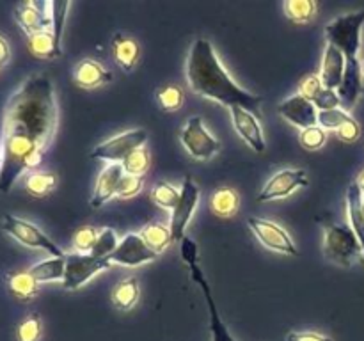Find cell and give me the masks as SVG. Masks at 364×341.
I'll use <instances>...</instances> for the list:
<instances>
[{"instance_id":"1","label":"cell","mask_w":364,"mask_h":341,"mask_svg":"<svg viewBox=\"0 0 364 341\" xmlns=\"http://www.w3.org/2000/svg\"><path fill=\"white\" fill-rule=\"evenodd\" d=\"M59 124L53 84L46 75H31L9 96L2 119L0 192L7 194L27 170H38Z\"/></svg>"},{"instance_id":"2","label":"cell","mask_w":364,"mask_h":341,"mask_svg":"<svg viewBox=\"0 0 364 341\" xmlns=\"http://www.w3.org/2000/svg\"><path fill=\"white\" fill-rule=\"evenodd\" d=\"M185 73L192 92L206 99L219 102L224 107H242L258 112L262 96L245 91L228 73L208 39H196L185 63Z\"/></svg>"},{"instance_id":"3","label":"cell","mask_w":364,"mask_h":341,"mask_svg":"<svg viewBox=\"0 0 364 341\" xmlns=\"http://www.w3.org/2000/svg\"><path fill=\"white\" fill-rule=\"evenodd\" d=\"M181 258L183 261L187 263L188 269H191V277L196 284H199V288L205 293V301H206V308H208L210 313V332H212V340L213 341H237L233 336H231L230 329L226 327V323L223 322L220 318V313L217 309L215 301H213L212 295V288H210L208 281H206L205 274H203L201 266H199V252H198V245L196 242L192 240L191 237L185 234V238L181 240Z\"/></svg>"},{"instance_id":"4","label":"cell","mask_w":364,"mask_h":341,"mask_svg":"<svg viewBox=\"0 0 364 341\" xmlns=\"http://www.w3.org/2000/svg\"><path fill=\"white\" fill-rule=\"evenodd\" d=\"M364 25V11L341 14L329 21L326 27V39L345 55V63L359 60L361 32Z\"/></svg>"},{"instance_id":"5","label":"cell","mask_w":364,"mask_h":341,"mask_svg":"<svg viewBox=\"0 0 364 341\" xmlns=\"http://www.w3.org/2000/svg\"><path fill=\"white\" fill-rule=\"evenodd\" d=\"M323 252L340 266H352L363 256L361 244L350 224H327L323 231Z\"/></svg>"},{"instance_id":"6","label":"cell","mask_w":364,"mask_h":341,"mask_svg":"<svg viewBox=\"0 0 364 341\" xmlns=\"http://www.w3.org/2000/svg\"><path fill=\"white\" fill-rule=\"evenodd\" d=\"M2 231L28 249H39V251H45L48 256H66L63 249L41 227L32 224L31 220L13 215V213H6L2 217Z\"/></svg>"},{"instance_id":"7","label":"cell","mask_w":364,"mask_h":341,"mask_svg":"<svg viewBox=\"0 0 364 341\" xmlns=\"http://www.w3.org/2000/svg\"><path fill=\"white\" fill-rule=\"evenodd\" d=\"M109 258H98L92 254H80V252H70L66 254V274L63 279L64 290H78L85 283L92 279L96 274L110 269Z\"/></svg>"},{"instance_id":"8","label":"cell","mask_w":364,"mask_h":341,"mask_svg":"<svg viewBox=\"0 0 364 341\" xmlns=\"http://www.w3.org/2000/svg\"><path fill=\"white\" fill-rule=\"evenodd\" d=\"M146 141H148V131L142 128L123 131L96 146L91 151V158L105 160L109 163H123L127 156L135 149L142 148Z\"/></svg>"},{"instance_id":"9","label":"cell","mask_w":364,"mask_h":341,"mask_svg":"<svg viewBox=\"0 0 364 341\" xmlns=\"http://www.w3.org/2000/svg\"><path fill=\"white\" fill-rule=\"evenodd\" d=\"M181 144L187 149L188 155L196 160H208L219 153L220 144L212 134L205 128L199 116L188 117L181 130Z\"/></svg>"},{"instance_id":"10","label":"cell","mask_w":364,"mask_h":341,"mask_svg":"<svg viewBox=\"0 0 364 341\" xmlns=\"http://www.w3.org/2000/svg\"><path fill=\"white\" fill-rule=\"evenodd\" d=\"M199 187L191 176H187L181 185V194L178 199L176 206L171 213L169 229L173 234V242H181L185 238V229H187L188 222H191L192 215H194L196 208L199 205Z\"/></svg>"},{"instance_id":"11","label":"cell","mask_w":364,"mask_h":341,"mask_svg":"<svg viewBox=\"0 0 364 341\" xmlns=\"http://www.w3.org/2000/svg\"><path fill=\"white\" fill-rule=\"evenodd\" d=\"M247 224L249 227H251L252 233L256 234V238H258L267 249L287 256L297 254V247H295L294 240H291V237L288 234V231L284 229V227H281L279 224L272 222V220L259 219V217H251V219L247 220Z\"/></svg>"},{"instance_id":"12","label":"cell","mask_w":364,"mask_h":341,"mask_svg":"<svg viewBox=\"0 0 364 341\" xmlns=\"http://www.w3.org/2000/svg\"><path fill=\"white\" fill-rule=\"evenodd\" d=\"M308 174L302 169H283L277 170L272 178L265 183V187L259 190L258 202L274 201V199H283L294 194L295 190L302 187H308Z\"/></svg>"},{"instance_id":"13","label":"cell","mask_w":364,"mask_h":341,"mask_svg":"<svg viewBox=\"0 0 364 341\" xmlns=\"http://www.w3.org/2000/svg\"><path fill=\"white\" fill-rule=\"evenodd\" d=\"M159 258L156 252H153L148 245L144 244V240L141 238L139 233H128L127 237H123L117 244L116 251L110 256V263H116V265L130 266H141L144 263H151Z\"/></svg>"},{"instance_id":"14","label":"cell","mask_w":364,"mask_h":341,"mask_svg":"<svg viewBox=\"0 0 364 341\" xmlns=\"http://www.w3.org/2000/svg\"><path fill=\"white\" fill-rule=\"evenodd\" d=\"M13 14L27 36L45 28L52 31V2H21L14 7Z\"/></svg>"},{"instance_id":"15","label":"cell","mask_w":364,"mask_h":341,"mask_svg":"<svg viewBox=\"0 0 364 341\" xmlns=\"http://www.w3.org/2000/svg\"><path fill=\"white\" fill-rule=\"evenodd\" d=\"M230 112L235 130L247 142L249 148H252L258 153L265 151V135H263V128L259 124V119L256 117V114L247 109H242V107H231Z\"/></svg>"},{"instance_id":"16","label":"cell","mask_w":364,"mask_h":341,"mask_svg":"<svg viewBox=\"0 0 364 341\" xmlns=\"http://www.w3.org/2000/svg\"><path fill=\"white\" fill-rule=\"evenodd\" d=\"M277 110H279V114L288 121V123L301 128V130L318 124V110H316L315 103L306 99L304 96H301L299 92L284 99V102L277 107Z\"/></svg>"},{"instance_id":"17","label":"cell","mask_w":364,"mask_h":341,"mask_svg":"<svg viewBox=\"0 0 364 341\" xmlns=\"http://www.w3.org/2000/svg\"><path fill=\"white\" fill-rule=\"evenodd\" d=\"M123 174L124 170L121 163H109L102 170V174L96 180L95 192H92L91 197L92 208H102L107 201H110L116 195L117 185H119V180L123 178Z\"/></svg>"},{"instance_id":"18","label":"cell","mask_w":364,"mask_h":341,"mask_svg":"<svg viewBox=\"0 0 364 341\" xmlns=\"http://www.w3.org/2000/svg\"><path fill=\"white\" fill-rule=\"evenodd\" d=\"M112 80V73L95 59H84L73 67V82L82 89H95Z\"/></svg>"},{"instance_id":"19","label":"cell","mask_w":364,"mask_h":341,"mask_svg":"<svg viewBox=\"0 0 364 341\" xmlns=\"http://www.w3.org/2000/svg\"><path fill=\"white\" fill-rule=\"evenodd\" d=\"M320 78H322L323 87L336 89L341 85L345 75V55L334 45L327 43L326 52H323L322 66H320Z\"/></svg>"},{"instance_id":"20","label":"cell","mask_w":364,"mask_h":341,"mask_svg":"<svg viewBox=\"0 0 364 341\" xmlns=\"http://www.w3.org/2000/svg\"><path fill=\"white\" fill-rule=\"evenodd\" d=\"M6 284L9 293L21 302L34 301L39 293V283L28 270H13L6 274Z\"/></svg>"},{"instance_id":"21","label":"cell","mask_w":364,"mask_h":341,"mask_svg":"<svg viewBox=\"0 0 364 341\" xmlns=\"http://www.w3.org/2000/svg\"><path fill=\"white\" fill-rule=\"evenodd\" d=\"M27 48L38 59H55L63 53V46L57 43L55 36L50 28L27 36Z\"/></svg>"},{"instance_id":"22","label":"cell","mask_w":364,"mask_h":341,"mask_svg":"<svg viewBox=\"0 0 364 341\" xmlns=\"http://www.w3.org/2000/svg\"><path fill=\"white\" fill-rule=\"evenodd\" d=\"M28 272L39 284L63 281L66 274V256H50V258L41 259L32 265Z\"/></svg>"},{"instance_id":"23","label":"cell","mask_w":364,"mask_h":341,"mask_svg":"<svg viewBox=\"0 0 364 341\" xmlns=\"http://www.w3.org/2000/svg\"><path fill=\"white\" fill-rule=\"evenodd\" d=\"M361 201H363V194L354 181L347 190V212H348V222H350V227L354 229L355 237H358L359 244H361L363 258H364V215L361 210Z\"/></svg>"},{"instance_id":"24","label":"cell","mask_w":364,"mask_h":341,"mask_svg":"<svg viewBox=\"0 0 364 341\" xmlns=\"http://www.w3.org/2000/svg\"><path fill=\"white\" fill-rule=\"evenodd\" d=\"M112 52L114 59L119 64L121 70L132 71L137 66L141 50H139V45L132 38H124V36L116 34V38L112 41Z\"/></svg>"},{"instance_id":"25","label":"cell","mask_w":364,"mask_h":341,"mask_svg":"<svg viewBox=\"0 0 364 341\" xmlns=\"http://www.w3.org/2000/svg\"><path fill=\"white\" fill-rule=\"evenodd\" d=\"M141 238L144 244L151 249L153 252L160 254L173 244V234H171L169 226L162 222H149L141 229Z\"/></svg>"},{"instance_id":"26","label":"cell","mask_w":364,"mask_h":341,"mask_svg":"<svg viewBox=\"0 0 364 341\" xmlns=\"http://www.w3.org/2000/svg\"><path fill=\"white\" fill-rule=\"evenodd\" d=\"M240 206V197L237 190L230 187H220L210 197V208L219 217H233Z\"/></svg>"},{"instance_id":"27","label":"cell","mask_w":364,"mask_h":341,"mask_svg":"<svg viewBox=\"0 0 364 341\" xmlns=\"http://www.w3.org/2000/svg\"><path fill=\"white\" fill-rule=\"evenodd\" d=\"M139 281L137 277H127V279L119 281L112 291V302L117 309L121 311H130L139 301Z\"/></svg>"},{"instance_id":"28","label":"cell","mask_w":364,"mask_h":341,"mask_svg":"<svg viewBox=\"0 0 364 341\" xmlns=\"http://www.w3.org/2000/svg\"><path fill=\"white\" fill-rule=\"evenodd\" d=\"M23 187L32 197H45L57 187V176L45 170H32L23 178Z\"/></svg>"},{"instance_id":"29","label":"cell","mask_w":364,"mask_h":341,"mask_svg":"<svg viewBox=\"0 0 364 341\" xmlns=\"http://www.w3.org/2000/svg\"><path fill=\"white\" fill-rule=\"evenodd\" d=\"M283 9L288 20L295 21V23H308L315 18L318 6L315 0H287L283 4Z\"/></svg>"},{"instance_id":"30","label":"cell","mask_w":364,"mask_h":341,"mask_svg":"<svg viewBox=\"0 0 364 341\" xmlns=\"http://www.w3.org/2000/svg\"><path fill=\"white\" fill-rule=\"evenodd\" d=\"M180 194L181 188L167 183V181H160V183H156L155 187L151 188V201L155 202V205H159L160 208H166L173 212L178 199H180Z\"/></svg>"},{"instance_id":"31","label":"cell","mask_w":364,"mask_h":341,"mask_svg":"<svg viewBox=\"0 0 364 341\" xmlns=\"http://www.w3.org/2000/svg\"><path fill=\"white\" fill-rule=\"evenodd\" d=\"M149 162H151V160H149V151L146 149V146H142V148L132 151L121 166H123L124 174L142 178L146 173H148Z\"/></svg>"},{"instance_id":"32","label":"cell","mask_w":364,"mask_h":341,"mask_svg":"<svg viewBox=\"0 0 364 341\" xmlns=\"http://www.w3.org/2000/svg\"><path fill=\"white\" fill-rule=\"evenodd\" d=\"M156 99H159V105L162 107L166 112H174V110L180 109L185 102L183 89L178 87V85H164V87L159 89V92H156Z\"/></svg>"},{"instance_id":"33","label":"cell","mask_w":364,"mask_h":341,"mask_svg":"<svg viewBox=\"0 0 364 341\" xmlns=\"http://www.w3.org/2000/svg\"><path fill=\"white\" fill-rule=\"evenodd\" d=\"M43 334V322L38 315H28L16 327V341H39Z\"/></svg>"},{"instance_id":"34","label":"cell","mask_w":364,"mask_h":341,"mask_svg":"<svg viewBox=\"0 0 364 341\" xmlns=\"http://www.w3.org/2000/svg\"><path fill=\"white\" fill-rule=\"evenodd\" d=\"M117 244H119V240L116 237V231L110 229V227H103L102 231H98V238H96L91 254L98 256V258H110L112 252L116 251Z\"/></svg>"},{"instance_id":"35","label":"cell","mask_w":364,"mask_h":341,"mask_svg":"<svg viewBox=\"0 0 364 341\" xmlns=\"http://www.w3.org/2000/svg\"><path fill=\"white\" fill-rule=\"evenodd\" d=\"M299 141H301V146L308 151H316V149L323 148L327 142V131L323 130L322 126L315 124V126H309L301 130L299 134Z\"/></svg>"},{"instance_id":"36","label":"cell","mask_w":364,"mask_h":341,"mask_svg":"<svg viewBox=\"0 0 364 341\" xmlns=\"http://www.w3.org/2000/svg\"><path fill=\"white\" fill-rule=\"evenodd\" d=\"M96 238H98V229L91 226H84L80 229L75 231L73 234V249L75 252H80V254H91L92 247L96 244Z\"/></svg>"},{"instance_id":"37","label":"cell","mask_w":364,"mask_h":341,"mask_svg":"<svg viewBox=\"0 0 364 341\" xmlns=\"http://www.w3.org/2000/svg\"><path fill=\"white\" fill-rule=\"evenodd\" d=\"M71 2H52V32L55 36L57 43L63 41L64 25H66L68 11H70Z\"/></svg>"},{"instance_id":"38","label":"cell","mask_w":364,"mask_h":341,"mask_svg":"<svg viewBox=\"0 0 364 341\" xmlns=\"http://www.w3.org/2000/svg\"><path fill=\"white\" fill-rule=\"evenodd\" d=\"M348 117H350V114L341 109V107L333 110H322V112H318V126H322L326 131L338 130Z\"/></svg>"},{"instance_id":"39","label":"cell","mask_w":364,"mask_h":341,"mask_svg":"<svg viewBox=\"0 0 364 341\" xmlns=\"http://www.w3.org/2000/svg\"><path fill=\"white\" fill-rule=\"evenodd\" d=\"M142 185H144V180H142V178L123 174V178L119 180V185H117L116 197L119 199L135 197V195L142 190Z\"/></svg>"},{"instance_id":"40","label":"cell","mask_w":364,"mask_h":341,"mask_svg":"<svg viewBox=\"0 0 364 341\" xmlns=\"http://www.w3.org/2000/svg\"><path fill=\"white\" fill-rule=\"evenodd\" d=\"M322 89H323V84L320 75H308V77L302 78L301 84H299V94L304 96V98L309 99V102H315V98L320 94Z\"/></svg>"},{"instance_id":"41","label":"cell","mask_w":364,"mask_h":341,"mask_svg":"<svg viewBox=\"0 0 364 341\" xmlns=\"http://www.w3.org/2000/svg\"><path fill=\"white\" fill-rule=\"evenodd\" d=\"M315 107L318 112L322 110H333V109H340L341 102H340V94H338L336 89H327L323 87L320 91V94L315 98Z\"/></svg>"},{"instance_id":"42","label":"cell","mask_w":364,"mask_h":341,"mask_svg":"<svg viewBox=\"0 0 364 341\" xmlns=\"http://www.w3.org/2000/svg\"><path fill=\"white\" fill-rule=\"evenodd\" d=\"M336 135L338 139L343 142H355L359 139V135H361V126H359L358 121L350 116L340 128H338Z\"/></svg>"},{"instance_id":"43","label":"cell","mask_w":364,"mask_h":341,"mask_svg":"<svg viewBox=\"0 0 364 341\" xmlns=\"http://www.w3.org/2000/svg\"><path fill=\"white\" fill-rule=\"evenodd\" d=\"M287 341H333L329 336H323V334L311 332V330H304V332H290L287 336Z\"/></svg>"},{"instance_id":"44","label":"cell","mask_w":364,"mask_h":341,"mask_svg":"<svg viewBox=\"0 0 364 341\" xmlns=\"http://www.w3.org/2000/svg\"><path fill=\"white\" fill-rule=\"evenodd\" d=\"M11 60V45L6 36L0 34V66H6Z\"/></svg>"},{"instance_id":"45","label":"cell","mask_w":364,"mask_h":341,"mask_svg":"<svg viewBox=\"0 0 364 341\" xmlns=\"http://www.w3.org/2000/svg\"><path fill=\"white\" fill-rule=\"evenodd\" d=\"M355 185H358L359 190H361V194L364 195V169L361 170V174L358 176V180H355Z\"/></svg>"},{"instance_id":"46","label":"cell","mask_w":364,"mask_h":341,"mask_svg":"<svg viewBox=\"0 0 364 341\" xmlns=\"http://www.w3.org/2000/svg\"><path fill=\"white\" fill-rule=\"evenodd\" d=\"M0 167H2V144H0Z\"/></svg>"},{"instance_id":"47","label":"cell","mask_w":364,"mask_h":341,"mask_svg":"<svg viewBox=\"0 0 364 341\" xmlns=\"http://www.w3.org/2000/svg\"><path fill=\"white\" fill-rule=\"evenodd\" d=\"M361 73H363V78H364V60L361 63Z\"/></svg>"},{"instance_id":"48","label":"cell","mask_w":364,"mask_h":341,"mask_svg":"<svg viewBox=\"0 0 364 341\" xmlns=\"http://www.w3.org/2000/svg\"><path fill=\"white\" fill-rule=\"evenodd\" d=\"M361 210H363V215H364V195H363V201H361Z\"/></svg>"},{"instance_id":"49","label":"cell","mask_w":364,"mask_h":341,"mask_svg":"<svg viewBox=\"0 0 364 341\" xmlns=\"http://www.w3.org/2000/svg\"><path fill=\"white\" fill-rule=\"evenodd\" d=\"M0 67H2V66H0Z\"/></svg>"}]
</instances>
